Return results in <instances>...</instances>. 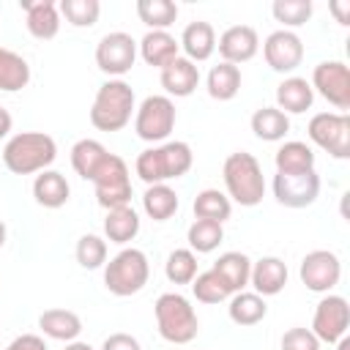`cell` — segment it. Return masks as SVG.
<instances>
[{
  "instance_id": "obj_22",
  "label": "cell",
  "mask_w": 350,
  "mask_h": 350,
  "mask_svg": "<svg viewBox=\"0 0 350 350\" xmlns=\"http://www.w3.org/2000/svg\"><path fill=\"white\" fill-rule=\"evenodd\" d=\"M68 194H71V186H68L66 175L57 170H44L33 180V197L41 208H52V211L63 208L68 202Z\"/></svg>"
},
{
  "instance_id": "obj_46",
  "label": "cell",
  "mask_w": 350,
  "mask_h": 350,
  "mask_svg": "<svg viewBox=\"0 0 350 350\" xmlns=\"http://www.w3.org/2000/svg\"><path fill=\"white\" fill-rule=\"evenodd\" d=\"M11 115H8V109H3L0 107V139H5L8 137V131H11Z\"/></svg>"
},
{
  "instance_id": "obj_26",
  "label": "cell",
  "mask_w": 350,
  "mask_h": 350,
  "mask_svg": "<svg viewBox=\"0 0 350 350\" xmlns=\"http://www.w3.org/2000/svg\"><path fill=\"white\" fill-rule=\"evenodd\" d=\"M213 271L219 273V279L227 284L230 293H241L249 284V273H252V260L243 252H224L219 254V260L213 262Z\"/></svg>"
},
{
  "instance_id": "obj_32",
  "label": "cell",
  "mask_w": 350,
  "mask_h": 350,
  "mask_svg": "<svg viewBox=\"0 0 350 350\" xmlns=\"http://www.w3.org/2000/svg\"><path fill=\"white\" fill-rule=\"evenodd\" d=\"M142 208L153 221H167L178 211V194L167 183H153L142 194Z\"/></svg>"
},
{
  "instance_id": "obj_12",
  "label": "cell",
  "mask_w": 350,
  "mask_h": 350,
  "mask_svg": "<svg viewBox=\"0 0 350 350\" xmlns=\"http://www.w3.org/2000/svg\"><path fill=\"white\" fill-rule=\"evenodd\" d=\"M134 60H137V41L123 30L107 33L96 46V66L115 79L131 71Z\"/></svg>"
},
{
  "instance_id": "obj_44",
  "label": "cell",
  "mask_w": 350,
  "mask_h": 350,
  "mask_svg": "<svg viewBox=\"0 0 350 350\" xmlns=\"http://www.w3.org/2000/svg\"><path fill=\"white\" fill-rule=\"evenodd\" d=\"M5 350H46V345H44V339L36 336V334H22V336H16Z\"/></svg>"
},
{
  "instance_id": "obj_25",
  "label": "cell",
  "mask_w": 350,
  "mask_h": 350,
  "mask_svg": "<svg viewBox=\"0 0 350 350\" xmlns=\"http://www.w3.org/2000/svg\"><path fill=\"white\" fill-rule=\"evenodd\" d=\"M38 328L57 342H74L82 334V320L71 309H46L38 317Z\"/></svg>"
},
{
  "instance_id": "obj_47",
  "label": "cell",
  "mask_w": 350,
  "mask_h": 350,
  "mask_svg": "<svg viewBox=\"0 0 350 350\" xmlns=\"http://www.w3.org/2000/svg\"><path fill=\"white\" fill-rule=\"evenodd\" d=\"M66 350H93V347L88 342H77L74 339V342H66Z\"/></svg>"
},
{
  "instance_id": "obj_24",
  "label": "cell",
  "mask_w": 350,
  "mask_h": 350,
  "mask_svg": "<svg viewBox=\"0 0 350 350\" xmlns=\"http://www.w3.org/2000/svg\"><path fill=\"white\" fill-rule=\"evenodd\" d=\"M107 156H109V150H107L98 139L85 137V139L74 142V148H71V167H74V172H77L79 178L93 180L96 172L101 170V164L107 161Z\"/></svg>"
},
{
  "instance_id": "obj_16",
  "label": "cell",
  "mask_w": 350,
  "mask_h": 350,
  "mask_svg": "<svg viewBox=\"0 0 350 350\" xmlns=\"http://www.w3.org/2000/svg\"><path fill=\"white\" fill-rule=\"evenodd\" d=\"M219 55H221V63H246L257 55L260 49V38H257V30L249 27V25H232L227 27L221 36H219V44H216Z\"/></svg>"
},
{
  "instance_id": "obj_20",
  "label": "cell",
  "mask_w": 350,
  "mask_h": 350,
  "mask_svg": "<svg viewBox=\"0 0 350 350\" xmlns=\"http://www.w3.org/2000/svg\"><path fill=\"white\" fill-rule=\"evenodd\" d=\"M178 44H180V49L186 52V57L191 63H202L216 52V30H213L211 22H202V19L189 22L183 27Z\"/></svg>"
},
{
  "instance_id": "obj_4",
  "label": "cell",
  "mask_w": 350,
  "mask_h": 350,
  "mask_svg": "<svg viewBox=\"0 0 350 350\" xmlns=\"http://www.w3.org/2000/svg\"><path fill=\"white\" fill-rule=\"evenodd\" d=\"M134 112V90L123 79H107L93 98L90 107V123L98 131H120L129 126Z\"/></svg>"
},
{
  "instance_id": "obj_43",
  "label": "cell",
  "mask_w": 350,
  "mask_h": 350,
  "mask_svg": "<svg viewBox=\"0 0 350 350\" xmlns=\"http://www.w3.org/2000/svg\"><path fill=\"white\" fill-rule=\"evenodd\" d=\"M101 350H142V347H139V342H137L131 334L118 331V334H109V336L104 339Z\"/></svg>"
},
{
  "instance_id": "obj_19",
  "label": "cell",
  "mask_w": 350,
  "mask_h": 350,
  "mask_svg": "<svg viewBox=\"0 0 350 350\" xmlns=\"http://www.w3.org/2000/svg\"><path fill=\"white\" fill-rule=\"evenodd\" d=\"M249 284L254 287L257 295H279L287 284V265L279 257H260L257 262H252V273H249Z\"/></svg>"
},
{
  "instance_id": "obj_30",
  "label": "cell",
  "mask_w": 350,
  "mask_h": 350,
  "mask_svg": "<svg viewBox=\"0 0 350 350\" xmlns=\"http://www.w3.org/2000/svg\"><path fill=\"white\" fill-rule=\"evenodd\" d=\"M30 82V66L22 55H16L14 49L0 46V90L5 93H16L22 88H27Z\"/></svg>"
},
{
  "instance_id": "obj_49",
  "label": "cell",
  "mask_w": 350,
  "mask_h": 350,
  "mask_svg": "<svg viewBox=\"0 0 350 350\" xmlns=\"http://www.w3.org/2000/svg\"><path fill=\"white\" fill-rule=\"evenodd\" d=\"M3 243H5V224L0 221V249H3Z\"/></svg>"
},
{
  "instance_id": "obj_27",
  "label": "cell",
  "mask_w": 350,
  "mask_h": 350,
  "mask_svg": "<svg viewBox=\"0 0 350 350\" xmlns=\"http://www.w3.org/2000/svg\"><path fill=\"white\" fill-rule=\"evenodd\" d=\"M139 232V216L131 205H120V208H112L107 211V219H104V235L109 243H129L134 241Z\"/></svg>"
},
{
  "instance_id": "obj_34",
  "label": "cell",
  "mask_w": 350,
  "mask_h": 350,
  "mask_svg": "<svg viewBox=\"0 0 350 350\" xmlns=\"http://www.w3.org/2000/svg\"><path fill=\"white\" fill-rule=\"evenodd\" d=\"M276 172H306L314 170V150L306 142L290 139L276 150Z\"/></svg>"
},
{
  "instance_id": "obj_48",
  "label": "cell",
  "mask_w": 350,
  "mask_h": 350,
  "mask_svg": "<svg viewBox=\"0 0 350 350\" xmlns=\"http://www.w3.org/2000/svg\"><path fill=\"white\" fill-rule=\"evenodd\" d=\"M339 350H350V339H347V336L339 339Z\"/></svg>"
},
{
  "instance_id": "obj_3",
  "label": "cell",
  "mask_w": 350,
  "mask_h": 350,
  "mask_svg": "<svg viewBox=\"0 0 350 350\" xmlns=\"http://www.w3.org/2000/svg\"><path fill=\"white\" fill-rule=\"evenodd\" d=\"M221 175H224V189H227L230 200H235L243 208H254V205L262 202V197H265V178H262L260 161L252 153H246V150L230 153L224 159Z\"/></svg>"
},
{
  "instance_id": "obj_1",
  "label": "cell",
  "mask_w": 350,
  "mask_h": 350,
  "mask_svg": "<svg viewBox=\"0 0 350 350\" xmlns=\"http://www.w3.org/2000/svg\"><path fill=\"white\" fill-rule=\"evenodd\" d=\"M191 164H194V153H191L189 142L172 139V142H161L156 148L142 150L134 161V170L139 175V180L153 186V183H167V180L186 175L191 170Z\"/></svg>"
},
{
  "instance_id": "obj_31",
  "label": "cell",
  "mask_w": 350,
  "mask_h": 350,
  "mask_svg": "<svg viewBox=\"0 0 350 350\" xmlns=\"http://www.w3.org/2000/svg\"><path fill=\"white\" fill-rule=\"evenodd\" d=\"M208 96L216 101H230L241 90V68L232 63H219L208 71Z\"/></svg>"
},
{
  "instance_id": "obj_38",
  "label": "cell",
  "mask_w": 350,
  "mask_h": 350,
  "mask_svg": "<svg viewBox=\"0 0 350 350\" xmlns=\"http://www.w3.org/2000/svg\"><path fill=\"white\" fill-rule=\"evenodd\" d=\"M164 273L172 284H191V279L197 276V257L191 249H175L170 252L167 262H164Z\"/></svg>"
},
{
  "instance_id": "obj_15",
  "label": "cell",
  "mask_w": 350,
  "mask_h": 350,
  "mask_svg": "<svg viewBox=\"0 0 350 350\" xmlns=\"http://www.w3.org/2000/svg\"><path fill=\"white\" fill-rule=\"evenodd\" d=\"M262 55H265V63L279 71V74H290L301 66L304 60V41L293 33V30H273L265 44H262Z\"/></svg>"
},
{
  "instance_id": "obj_41",
  "label": "cell",
  "mask_w": 350,
  "mask_h": 350,
  "mask_svg": "<svg viewBox=\"0 0 350 350\" xmlns=\"http://www.w3.org/2000/svg\"><path fill=\"white\" fill-rule=\"evenodd\" d=\"M74 254H77V262H79L82 268L96 271V268H101V265L107 262V241L88 232V235H82V238L77 241Z\"/></svg>"
},
{
  "instance_id": "obj_13",
  "label": "cell",
  "mask_w": 350,
  "mask_h": 350,
  "mask_svg": "<svg viewBox=\"0 0 350 350\" xmlns=\"http://www.w3.org/2000/svg\"><path fill=\"white\" fill-rule=\"evenodd\" d=\"M298 276L306 284V290H312V293H331L339 284V279H342V262H339V257L334 252L314 249V252H309L301 260Z\"/></svg>"
},
{
  "instance_id": "obj_40",
  "label": "cell",
  "mask_w": 350,
  "mask_h": 350,
  "mask_svg": "<svg viewBox=\"0 0 350 350\" xmlns=\"http://www.w3.org/2000/svg\"><path fill=\"white\" fill-rule=\"evenodd\" d=\"M271 14L276 22L287 27H301L304 22H309L312 16V0H273Z\"/></svg>"
},
{
  "instance_id": "obj_9",
  "label": "cell",
  "mask_w": 350,
  "mask_h": 350,
  "mask_svg": "<svg viewBox=\"0 0 350 350\" xmlns=\"http://www.w3.org/2000/svg\"><path fill=\"white\" fill-rule=\"evenodd\" d=\"M309 139L334 159H350V118L345 112H317L309 120Z\"/></svg>"
},
{
  "instance_id": "obj_42",
  "label": "cell",
  "mask_w": 350,
  "mask_h": 350,
  "mask_svg": "<svg viewBox=\"0 0 350 350\" xmlns=\"http://www.w3.org/2000/svg\"><path fill=\"white\" fill-rule=\"evenodd\" d=\"M282 350H320V339L309 328H290L282 336Z\"/></svg>"
},
{
  "instance_id": "obj_45",
  "label": "cell",
  "mask_w": 350,
  "mask_h": 350,
  "mask_svg": "<svg viewBox=\"0 0 350 350\" xmlns=\"http://www.w3.org/2000/svg\"><path fill=\"white\" fill-rule=\"evenodd\" d=\"M328 8L336 14V22L339 25H350V3H331Z\"/></svg>"
},
{
  "instance_id": "obj_14",
  "label": "cell",
  "mask_w": 350,
  "mask_h": 350,
  "mask_svg": "<svg viewBox=\"0 0 350 350\" xmlns=\"http://www.w3.org/2000/svg\"><path fill=\"white\" fill-rule=\"evenodd\" d=\"M347 325H350V306L342 295H325L317 309H314V317H312V334L320 339V342H339L345 334H347Z\"/></svg>"
},
{
  "instance_id": "obj_29",
  "label": "cell",
  "mask_w": 350,
  "mask_h": 350,
  "mask_svg": "<svg viewBox=\"0 0 350 350\" xmlns=\"http://www.w3.org/2000/svg\"><path fill=\"white\" fill-rule=\"evenodd\" d=\"M252 131L262 142H279L290 131V118L276 107H260L252 115Z\"/></svg>"
},
{
  "instance_id": "obj_23",
  "label": "cell",
  "mask_w": 350,
  "mask_h": 350,
  "mask_svg": "<svg viewBox=\"0 0 350 350\" xmlns=\"http://www.w3.org/2000/svg\"><path fill=\"white\" fill-rule=\"evenodd\" d=\"M180 44L175 41V36H170L167 30H148L139 41V55L148 66L164 68L167 63H172L178 57Z\"/></svg>"
},
{
  "instance_id": "obj_18",
  "label": "cell",
  "mask_w": 350,
  "mask_h": 350,
  "mask_svg": "<svg viewBox=\"0 0 350 350\" xmlns=\"http://www.w3.org/2000/svg\"><path fill=\"white\" fill-rule=\"evenodd\" d=\"M161 88L167 90V96H175V98H186L197 90L200 85V68L197 63H191L189 57H175L172 63H167L161 68Z\"/></svg>"
},
{
  "instance_id": "obj_5",
  "label": "cell",
  "mask_w": 350,
  "mask_h": 350,
  "mask_svg": "<svg viewBox=\"0 0 350 350\" xmlns=\"http://www.w3.org/2000/svg\"><path fill=\"white\" fill-rule=\"evenodd\" d=\"M153 314H156V328H159L164 342L189 345L197 336V331H200L197 312L189 304V298H183L180 293L159 295V301L153 306Z\"/></svg>"
},
{
  "instance_id": "obj_10",
  "label": "cell",
  "mask_w": 350,
  "mask_h": 350,
  "mask_svg": "<svg viewBox=\"0 0 350 350\" xmlns=\"http://www.w3.org/2000/svg\"><path fill=\"white\" fill-rule=\"evenodd\" d=\"M312 90H317L336 109H350V71L342 60H323L312 71Z\"/></svg>"
},
{
  "instance_id": "obj_7",
  "label": "cell",
  "mask_w": 350,
  "mask_h": 350,
  "mask_svg": "<svg viewBox=\"0 0 350 350\" xmlns=\"http://www.w3.org/2000/svg\"><path fill=\"white\" fill-rule=\"evenodd\" d=\"M96 189V200L101 208L112 211L120 205H129L131 200V178H129V167L120 156L109 153L107 161L101 164V170L96 172V178L90 180Z\"/></svg>"
},
{
  "instance_id": "obj_37",
  "label": "cell",
  "mask_w": 350,
  "mask_h": 350,
  "mask_svg": "<svg viewBox=\"0 0 350 350\" xmlns=\"http://www.w3.org/2000/svg\"><path fill=\"white\" fill-rule=\"evenodd\" d=\"M57 11L74 27H93L98 22L101 3L98 0H60L57 3Z\"/></svg>"
},
{
  "instance_id": "obj_39",
  "label": "cell",
  "mask_w": 350,
  "mask_h": 350,
  "mask_svg": "<svg viewBox=\"0 0 350 350\" xmlns=\"http://www.w3.org/2000/svg\"><path fill=\"white\" fill-rule=\"evenodd\" d=\"M191 293H194V298L202 301V304H221V301H227V298L232 295L213 268L205 271V273H197V276L191 279Z\"/></svg>"
},
{
  "instance_id": "obj_11",
  "label": "cell",
  "mask_w": 350,
  "mask_h": 350,
  "mask_svg": "<svg viewBox=\"0 0 350 350\" xmlns=\"http://www.w3.org/2000/svg\"><path fill=\"white\" fill-rule=\"evenodd\" d=\"M317 194H320V175L314 170L273 175V197L284 208H306L317 200Z\"/></svg>"
},
{
  "instance_id": "obj_6",
  "label": "cell",
  "mask_w": 350,
  "mask_h": 350,
  "mask_svg": "<svg viewBox=\"0 0 350 350\" xmlns=\"http://www.w3.org/2000/svg\"><path fill=\"white\" fill-rule=\"evenodd\" d=\"M148 276H150V262H148L145 252L142 249H134V246L118 252L107 262V268H104V284L118 298H126V295L139 293L148 284Z\"/></svg>"
},
{
  "instance_id": "obj_33",
  "label": "cell",
  "mask_w": 350,
  "mask_h": 350,
  "mask_svg": "<svg viewBox=\"0 0 350 350\" xmlns=\"http://www.w3.org/2000/svg\"><path fill=\"white\" fill-rule=\"evenodd\" d=\"M194 216L197 219H205V221H216V224H224L232 213V202L227 194H221L219 189H202L197 197H194Z\"/></svg>"
},
{
  "instance_id": "obj_8",
  "label": "cell",
  "mask_w": 350,
  "mask_h": 350,
  "mask_svg": "<svg viewBox=\"0 0 350 350\" xmlns=\"http://www.w3.org/2000/svg\"><path fill=\"white\" fill-rule=\"evenodd\" d=\"M175 129V104L170 96H148L134 115V131L145 142H164Z\"/></svg>"
},
{
  "instance_id": "obj_35",
  "label": "cell",
  "mask_w": 350,
  "mask_h": 350,
  "mask_svg": "<svg viewBox=\"0 0 350 350\" xmlns=\"http://www.w3.org/2000/svg\"><path fill=\"white\" fill-rule=\"evenodd\" d=\"M137 16L150 30H167L178 19V5L172 0H137Z\"/></svg>"
},
{
  "instance_id": "obj_36",
  "label": "cell",
  "mask_w": 350,
  "mask_h": 350,
  "mask_svg": "<svg viewBox=\"0 0 350 350\" xmlns=\"http://www.w3.org/2000/svg\"><path fill=\"white\" fill-rule=\"evenodd\" d=\"M186 241L191 246V252L208 254L213 249H219V243L224 241V227L216 221H205V219H194V224L186 232Z\"/></svg>"
},
{
  "instance_id": "obj_2",
  "label": "cell",
  "mask_w": 350,
  "mask_h": 350,
  "mask_svg": "<svg viewBox=\"0 0 350 350\" xmlns=\"http://www.w3.org/2000/svg\"><path fill=\"white\" fill-rule=\"evenodd\" d=\"M57 156V145L44 131H19L3 148V164L14 175L44 172Z\"/></svg>"
},
{
  "instance_id": "obj_28",
  "label": "cell",
  "mask_w": 350,
  "mask_h": 350,
  "mask_svg": "<svg viewBox=\"0 0 350 350\" xmlns=\"http://www.w3.org/2000/svg\"><path fill=\"white\" fill-rule=\"evenodd\" d=\"M227 314L235 325H257L260 320H265L268 314V304L262 295L257 293H232L230 295V306H227Z\"/></svg>"
},
{
  "instance_id": "obj_17",
  "label": "cell",
  "mask_w": 350,
  "mask_h": 350,
  "mask_svg": "<svg viewBox=\"0 0 350 350\" xmlns=\"http://www.w3.org/2000/svg\"><path fill=\"white\" fill-rule=\"evenodd\" d=\"M19 8L27 14V33L38 41H49L60 30V11L52 0H19Z\"/></svg>"
},
{
  "instance_id": "obj_21",
  "label": "cell",
  "mask_w": 350,
  "mask_h": 350,
  "mask_svg": "<svg viewBox=\"0 0 350 350\" xmlns=\"http://www.w3.org/2000/svg\"><path fill=\"white\" fill-rule=\"evenodd\" d=\"M312 101L314 90L304 77H287L276 85V109H282L284 115H301L312 109Z\"/></svg>"
}]
</instances>
